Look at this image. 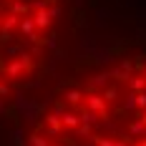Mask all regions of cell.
<instances>
[{"label":"cell","mask_w":146,"mask_h":146,"mask_svg":"<svg viewBox=\"0 0 146 146\" xmlns=\"http://www.w3.org/2000/svg\"><path fill=\"white\" fill-rule=\"evenodd\" d=\"M18 146H146V48H129L63 81Z\"/></svg>","instance_id":"obj_1"},{"label":"cell","mask_w":146,"mask_h":146,"mask_svg":"<svg viewBox=\"0 0 146 146\" xmlns=\"http://www.w3.org/2000/svg\"><path fill=\"white\" fill-rule=\"evenodd\" d=\"M68 0H0V103L43 71Z\"/></svg>","instance_id":"obj_2"}]
</instances>
